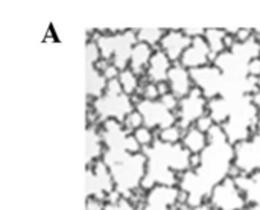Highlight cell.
Returning a JSON list of instances; mask_svg holds the SVG:
<instances>
[{
    "mask_svg": "<svg viewBox=\"0 0 260 210\" xmlns=\"http://www.w3.org/2000/svg\"><path fill=\"white\" fill-rule=\"evenodd\" d=\"M257 85H259V88H260V76L257 78Z\"/></svg>",
    "mask_w": 260,
    "mask_h": 210,
    "instance_id": "cell-34",
    "label": "cell"
},
{
    "mask_svg": "<svg viewBox=\"0 0 260 210\" xmlns=\"http://www.w3.org/2000/svg\"><path fill=\"white\" fill-rule=\"evenodd\" d=\"M235 146L233 163L247 175H253L260 171V133L248 140L239 142Z\"/></svg>",
    "mask_w": 260,
    "mask_h": 210,
    "instance_id": "cell-6",
    "label": "cell"
},
{
    "mask_svg": "<svg viewBox=\"0 0 260 210\" xmlns=\"http://www.w3.org/2000/svg\"><path fill=\"white\" fill-rule=\"evenodd\" d=\"M94 107L98 116H99V122H105L108 119H114L123 124L125 117L136 110V105L131 101V96L122 93V95H108L105 93L102 98L88 102Z\"/></svg>",
    "mask_w": 260,
    "mask_h": 210,
    "instance_id": "cell-2",
    "label": "cell"
},
{
    "mask_svg": "<svg viewBox=\"0 0 260 210\" xmlns=\"http://www.w3.org/2000/svg\"><path fill=\"white\" fill-rule=\"evenodd\" d=\"M227 29H222V27H210V29H206L204 32V38L210 47V52H212V63L216 59V56H219L221 53H224L227 49H225V44H224V40L227 37Z\"/></svg>",
    "mask_w": 260,
    "mask_h": 210,
    "instance_id": "cell-16",
    "label": "cell"
},
{
    "mask_svg": "<svg viewBox=\"0 0 260 210\" xmlns=\"http://www.w3.org/2000/svg\"><path fill=\"white\" fill-rule=\"evenodd\" d=\"M248 73H250V76H256V78H259L260 76V56L259 58H254V59H251V61H250V64H248Z\"/></svg>",
    "mask_w": 260,
    "mask_h": 210,
    "instance_id": "cell-30",
    "label": "cell"
},
{
    "mask_svg": "<svg viewBox=\"0 0 260 210\" xmlns=\"http://www.w3.org/2000/svg\"><path fill=\"white\" fill-rule=\"evenodd\" d=\"M119 81H120V85L123 88V93L128 95V96H133V95L137 93V90L140 87V82H142V78H139L131 69H126V70L120 72Z\"/></svg>",
    "mask_w": 260,
    "mask_h": 210,
    "instance_id": "cell-17",
    "label": "cell"
},
{
    "mask_svg": "<svg viewBox=\"0 0 260 210\" xmlns=\"http://www.w3.org/2000/svg\"><path fill=\"white\" fill-rule=\"evenodd\" d=\"M172 64L174 63L168 58V55L163 50L157 49V50H154V55H152V58L149 61L145 78L149 82H154V84L168 81V73H169Z\"/></svg>",
    "mask_w": 260,
    "mask_h": 210,
    "instance_id": "cell-11",
    "label": "cell"
},
{
    "mask_svg": "<svg viewBox=\"0 0 260 210\" xmlns=\"http://www.w3.org/2000/svg\"><path fill=\"white\" fill-rule=\"evenodd\" d=\"M133 134H134V137L137 139V142H139L143 148H149V146H152V145H154V142L157 140V137L154 136L152 130H151V128H148V127H142V128L136 130Z\"/></svg>",
    "mask_w": 260,
    "mask_h": 210,
    "instance_id": "cell-21",
    "label": "cell"
},
{
    "mask_svg": "<svg viewBox=\"0 0 260 210\" xmlns=\"http://www.w3.org/2000/svg\"><path fill=\"white\" fill-rule=\"evenodd\" d=\"M108 81L105 79L104 73L99 72L94 66L87 67V98L88 102H93L102 98L107 92Z\"/></svg>",
    "mask_w": 260,
    "mask_h": 210,
    "instance_id": "cell-13",
    "label": "cell"
},
{
    "mask_svg": "<svg viewBox=\"0 0 260 210\" xmlns=\"http://www.w3.org/2000/svg\"><path fill=\"white\" fill-rule=\"evenodd\" d=\"M168 82L171 85V93H174L180 101L187 98L195 87L190 78V70L186 69L181 63H174L169 73H168Z\"/></svg>",
    "mask_w": 260,
    "mask_h": 210,
    "instance_id": "cell-10",
    "label": "cell"
},
{
    "mask_svg": "<svg viewBox=\"0 0 260 210\" xmlns=\"http://www.w3.org/2000/svg\"><path fill=\"white\" fill-rule=\"evenodd\" d=\"M152 55H154V49L151 46H148L145 43H137L133 49V53H131L129 69L139 78H145Z\"/></svg>",
    "mask_w": 260,
    "mask_h": 210,
    "instance_id": "cell-12",
    "label": "cell"
},
{
    "mask_svg": "<svg viewBox=\"0 0 260 210\" xmlns=\"http://www.w3.org/2000/svg\"><path fill=\"white\" fill-rule=\"evenodd\" d=\"M203 165V156L201 154H190V159H189V166H190V171H198Z\"/></svg>",
    "mask_w": 260,
    "mask_h": 210,
    "instance_id": "cell-29",
    "label": "cell"
},
{
    "mask_svg": "<svg viewBox=\"0 0 260 210\" xmlns=\"http://www.w3.org/2000/svg\"><path fill=\"white\" fill-rule=\"evenodd\" d=\"M193 210H215V209H213V206H212L210 203H203V204H200V206L193 207Z\"/></svg>",
    "mask_w": 260,
    "mask_h": 210,
    "instance_id": "cell-33",
    "label": "cell"
},
{
    "mask_svg": "<svg viewBox=\"0 0 260 210\" xmlns=\"http://www.w3.org/2000/svg\"><path fill=\"white\" fill-rule=\"evenodd\" d=\"M136 110H139L145 119V127L151 128L152 131L155 130H165L169 127L177 125L178 117L175 113L169 111L161 102L158 101H146L142 99L139 102V105L136 107Z\"/></svg>",
    "mask_w": 260,
    "mask_h": 210,
    "instance_id": "cell-5",
    "label": "cell"
},
{
    "mask_svg": "<svg viewBox=\"0 0 260 210\" xmlns=\"http://www.w3.org/2000/svg\"><path fill=\"white\" fill-rule=\"evenodd\" d=\"M157 87H158L160 98H161V96H165V95H168V93H171V85H169V82H168V81L158 82V84H157Z\"/></svg>",
    "mask_w": 260,
    "mask_h": 210,
    "instance_id": "cell-31",
    "label": "cell"
},
{
    "mask_svg": "<svg viewBox=\"0 0 260 210\" xmlns=\"http://www.w3.org/2000/svg\"><path fill=\"white\" fill-rule=\"evenodd\" d=\"M235 38H236V43H247V41L254 38V31L253 29H247V27H244V29L239 27L236 35H235Z\"/></svg>",
    "mask_w": 260,
    "mask_h": 210,
    "instance_id": "cell-26",
    "label": "cell"
},
{
    "mask_svg": "<svg viewBox=\"0 0 260 210\" xmlns=\"http://www.w3.org/2000/svg\"><path fill=\"white\" fill-rule=\"evenodd\" d=\"M245 210H251V209H248V207H245Z\"/></svg>",
    "mask_w": 260,
    "mask_h": 210,
    "instance_id": "cell-35",
    "label": "cell"
},
{
    "mask_svg": "<svg viewBox=\"0 0 260 210\" xmlns=\"http://www.w3.org/2000/svg\"><path fill=\"white\" fill-rule=\"evenodd\" d=\"M180 63L189 70H195V69L213 64L212 63V52H210V47H209L204 35L193 38L190 47L183 53Z\"/></svg>",
    "mask_w": 260,
    "mask_h": 210,
    "instance_id": "cell-9",
    "label": "cell"
},
{
    "mask_svg": "<svg viewBox=\"0 0 260 210\" xmlns=\"http://www.w3.org/2000/svg\"><path fill=\"white\" fill-rule=\"evenodd\" d=\"M216 124H215V121L209 116V114H204V116H201L195 124H193V127H197L201 133H209L213 127H215Z\"/></svg>",
    "mask_w": 260,
    "mask_h": 210,
    "instance_id": "cell-25",
    "label": "cell"
},
{
    "mask_svg": "<svg viewBox=\"0 0 260 210\" xmlns=\"http://www.w3.org/2000/svg\"><path fill=\"white\" fill-rule=\"evenodd\" d=\"M155 136H157V140H160L163 143L177 145V143H181L184 131L181 128H178L177 125H174V127H169L165 130H155Z\"/></svg>",
    "mask_w": 260,
    "mask_h": 210,
    "instance_id": "cell-19",
    "label": "cell"
},
{
    "mask_svg": "<svg viewBox=\"0 0 260 210\" xmlns=\"http://www.w3.org/2000/svg\"><path fill=\"white\" fill-rule=\"evenodd\" d=\"M190 78L193 85L203 90L207 101L221 96L224 88V75L215 64L190 70Z\"/></svg>",
    "mask_w": 260,
    "mask_h": 210,
    "instance_id": "cell-7",
    "label": "cell"
},
{
    "mask_svg": "<svg viewBox=\"0 0 260 210\" xmlns=\"http://www.w3.org/2000/svg\"><path fill=\"white\" fill-rule=\"evenodd\" d=\"M193 38H190L183 29H171L166 31L161 43L160 50H163L172 63H180L183 53L190 47Z\"/></svg>",
    "mask_w": 260,
    "mask_h": 210,
    "instance_id": "cell-8",
    "label": "cell"
},
{
    "mask_svg": "<svg viewBox=\"0 0 260 210\" xmlns=\"http://www.w3.org/2000/svg\"><path fill=\"white\" fill-rule=\"evenodd\" d=\"M233 111V101L218 96L207 101V114L215 121L216 125H224Z\"/></svg>",
    "mask_w": 260,
    "mask_h": 210,
    "instance_id": "cell-14",
    "label": "cell"
},
{
    "mask_svg": "<svg viewBox=\"0 0 260 210\" xmlns=\"http://www.w3.org/2000/svg\"><path fill=\"white\" fill-rule=\"evenodd\" d=\"M85 56H87L88 66H94L102 58L101 49H99V46H98L96 41H93V40H88L87 41V44H85Z\"/></svg>",
    "mask_w": 260,
    "mask_h": 210,
    "instance_id": "cell-22",
    "label": "cell"
},
{
    "mask_svg": "<svg viewBox=\"0 0 260 210\" xmlns=\"http://www.w3.org/2000/svg\"><path fill=\"white\" fill-rule=\"evenodd\" d=\"M251 102H253V105H254L256 108H259L260 110V88L251 96Z\"/></svg>",
    "mask_w": 260,
    "mask_h": 210,
    "instance_id": "cell-32",
    "label": "cell"
},
{
    "mask_svg": "<svg viewBox=\"0 0 260 210\" xmlns=\"http://www.w3.org/2000/svg\"><path fill=\"white\" fill-rule=\"evenodd\" d=\"M165 34H166L165 29H139L137 40H139V43H145L157 50L160 47V43H161Z\"/></svg>",
    "mask_w": 260,
    "mask_h": 210,
    "instance_id": "cell-18",
    "label": "cell"
},
{
    "mask_svg": "<svg viewBox=\"0 0 260 210\" xmlns=\"http://www.w3.org/2000/svg\"><path fill=\"white\" fill-rule=\"evenodd\" d=\"M119 75H120V70L114 66V64H110L105 72H104V76L107 81H113V79H119Z\"/></svg>",
    "mask_w": 260,
    "mask_h": 210,
    "instance_id": "cell-28",
    "label": "cell"
},
{
    "mask_svg": "<svg viewBox=\"0 0 260 210\" xmlns=\"http://www.w3.org/2000/svg\"><path fill=\"white\" fill-rule=\"evenodd\" d=\"M123 148L128 154H142L143 153V146L137 142V139L134 137V134H128L123 143Z\"/></svg>",
    "mask_w": 260,
    "mask_h": 210,
    "instance_id": "cell-23",
    "label": "cell"
},
{
    "mask_svg": "<svg viewBox=\"0 0 260 210\" xmlns=\"http://www.w3.org/2000/svg\"><path fill=\"white\" fill-rule=\"evenodd\" d=\"M181 143L187 148V151L190 154H201L207 148L209 139H207V134L206 133H201L197 127H190L184 133Z\"/></svg>",
    "mask_w": 260,
    "mask_h": 210,
    "instance_id": "cell-15",
    "label": "cell"
},
{
    "mask_svg": "<svg viewBox=\"0 0 260 210\" xmlns=\"http://www.w3.org/2000/svg\"><path fill=\"white\" fill-rule=\"evenodd\" d=\"M177 127L181 128L184 133L193 127V124L204 114H207V99L201 88L193 87L190 95L180 101V107L177 110Z\"/></svg>",
    "mask_w": 260,
    "mask_h": 210,
    "instance_id": "cell-4",
    "label": "cell"
},
{
    "mask_svg": "<svg viewBox=\"0 0 260 210\" xmlns=\"http://www.w3.org/2000/svg\"><path fill=\"white\" fill-rule=\"evenodd\" d=\"M209 203L215 210H245L248 206L245 194L239 189L236 180L230 177L215 186Z\"/></svg>",
    "mask_w": 260,
    "mask_h": 210,
    "instance_id": "cell-3",
    "label": "cell"
},
{
    "mask_svg": "<svg viewBox=\"0 0 260 210\" xmlns=\"http://www.w3.org/2000/svg\"><path fill=\"white\" fill-rule=\"evenodd\" d=\"M107 203L102 200H98L94 197H87L85 200V210H105Z\"/></svg>",
    "mask_w": 260,
    "mask_h": 210,
    "instance_id": "cell-27",
    "label": "cell"
},
{
    "mask_svg": "<svg viewBox=\"0 0 260 210\" xmlns=\"http://www.w3.org/2000/svg\"><path fill=\"white\" fill-rule=\"evenodd\" d=\"M160 102H161L169 111H172V113H177V110H178V107H180V99H178L174 93H168V95L161 96V98H160Z\"/></svg>",
    "mask_w": 260,
    "mask_h": 210,
    "instance_id": "cell-24",
    "label": "cell"
},
{
    "mask_svg": "<svg viewBox=\"0 0 260 210\" xmlns=\"http://www.w3.org/2000/svg\"><path fill=\"white\" fill-rule=\"evenodd\" d=\"M123 127H125L129 133H134L136 130H139V128L145 127V119H143L142 113H140L139 110L131 111V113L125 117V121H123Z\"/></svg>",
    "mask_w": 260,
    "mask_h": 210,
    "instance_id": "cell-20",
    "label": "cell"
},
{
    "mask_svg": "<svg viewBox=\"0 0 260 210\" xmlns=\"http://www.w3.org/2000/svg\"><path fill=\"white\" fill-rule=\"evenodd\" d=\"M90 40L98 43L104 59L114 64L120 72L129 69L133 49L139 43L137 31H93V37Z\"/></svg>",
    "mask_w": 260,
    "mask_h": 210,
    "instance_id": "cell-1",
    "label": "cell"
}]
</instances>
